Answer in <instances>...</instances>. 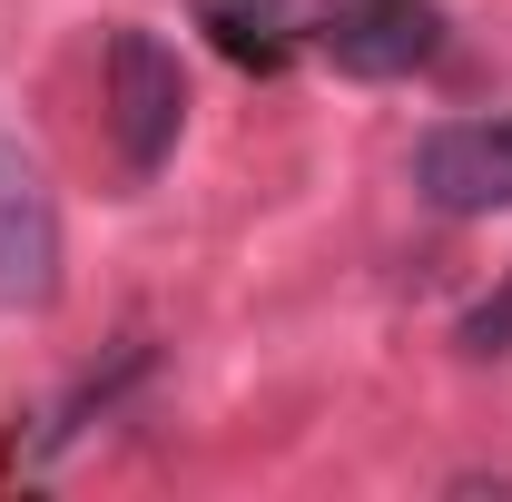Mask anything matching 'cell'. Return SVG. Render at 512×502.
Instances as JSON below:
<instances>
[{
  "label": "cell",
  "instance_id": "7a4b0ae2",
  "mask_svg": "<svg viewBox=\"0 0 512 502\" xmlns=\"http://www.w3.org/2000/svg\"><path fill=\"white\" fill-rule=\"evenodd\" d=\"M60 296V197L30 138L0 128V306H50Z\"/></svg>",
  "mask_w": 512,
  "mask_h": 502
},
{
  "label": "cell",
  "instance_id": "8992f818",
  "mask_svg": "<svg viewBox=\"0 0 512 502\" xmlns=\"http://www.w3.org/2000/svg\"><path fill=\"white\" fill-rule=\"evenodd\" d=\"M463 355H512V276L463 315Z\"/></svg>",
  "mask_w": 512,
  "mask_h": 502
},
{
  "label": "cell",
  "instance_id": "277c9868",
  "mask_svg": "<svg viewBox=\"0 0 512 502\" xmlns=\"http://www.w3.org/2000/svg\"><path fill=\"white\" fill-rule=\"evenodd\" d=\"M414 188L444 217H493L512 207V119H453L414 148Z\"/></svg>",
  "mask_w": 512,
  "mask_h": 502
},
{
  "label": "cell",
  "instance_id": "3957f363",
  "mask_svg": "<svg viewBox=\"0 0 512 502\" xmlns=\"http://www.w3.org/2000/svg\"><path fill=\"white\" fill-rule=\"evenodd\" d=\"M316 40L345 79H404L444 50V10L434 0H325Z\"/></svg>",
  "mask_w": 512,
  "mask_h": 502
},
{
  "label": "cell",
  "instance_id": "6da1fadb",
  "mask_svg": "<svg viewBox=\"0 0 512 502\" xmlns=\"http://www.w3.org/2000/svg\"><path fill=\"white\" fill-rule=\"evenodd\" d=\"M178 128H188V69L158 30L119 20L109 30V138H119L128 178H158L178 158Z\"/></svg>",
  "mask_w": 512,
  "mask_h": 502
},
{
  "label": "cell",
  "instance_id": "5b68a950",
  "mask_svg": "<svg viewBox=\"0 0 512 502\" xmlns=\"http://www.w3.org/2000/svg\"><path fill=\"white\" fill-rule=\"evenodd\" d=\"M207 30L237 69H286L296 50V0H207Z\"/></svg>",
  "mask_w": 512,
  "mask_h": 502
}]
</instances>
